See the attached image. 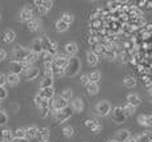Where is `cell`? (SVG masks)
<instances>
[{
  "mask_svg": "<svg viewBox=\"0 0 152 142\" xmlns=\"http://www.w3.org/2000/svg\"><path fill=\"white\" fill-rule=\"evenodd\" d=\"M7 89H5L4 87H0V100H4L7 98Z\"/></svg>",
  "mask_w": 152,
  "mask_h": 142,
  "instance_id": "cell-44",
  "label": "cell"
},
{
  "mask_svg": "<svg viewBox=\"0 0 152 142\" xmlns=\"http://www.w3.org/2000/svg\"><path fill=\"white\" fill-rule=\"evenodd\" d=\"M107 142H116V141H115V140H109Z\"/></svg>",
  "mask_w": 152,
  "mask_h": 142,
  "instance_id": "cell-56",
  "label": "cell"
},
{
  "mask_svg": "<svg viewBox=\"0 0 152 142\" xmlns=\"http://www.w3.org/2000/svg\"><path fill=\"white\" fill-rule=\"evenodd\" d=\"M4 41L7 44H11V43H13L15 41V39H16V33L12 31V29H7V31L4 32Z\"/></svg>",
  "mask_w": 152,
  "mask_h": 142,
  "instance_id": "cell-22",
  "label": "cell"
},
{
  "mask_svg": "<svg viewBox=\"0 0 152 142\" xmlns=\"http://www.w3.org/2000/svg\"><path fill=\"white\" fill-rule=\"evenodd\" d=\"M25 132H27V138L39 137V128L37 126H29L28 129H25Z\"/></svg>",
  "mask_w": 152,
  "mask_h": 142,
  "instance_id": "cell-23",
  "label": "cell"
},
{
  "mask_svg": "<svg viewBox=\"0 0 152 142\" xmlns=\"http://www.w3.org/2000/svg\"><path fill=\"white\" fill-rule=\"evenodd\" d=\"M41 45H42V52H48L49 48H50V45H52V41L45 36L41 39Z\"/></svg>",
  "mask_w": 152,
  "mask_h": 142,
  "instance_id": "cell-32",
  "label": "cell"
},
{
  "mask_svg": "<svg viewBox=\"0 0 152 142\" xmlns=\"http://www.w3.org/2000/svg\"><path fill=\"white\" fill-rule=\"evenodd\" d=\"M123 110H124L126 117L134 116V113H135V108H134V106H131V105H128V104H126V105L123 106Z\"/></svg>",
  "mask_w": 152,
  "mask_h": 142,
  "instance_id": "cell-35",
  "label": "cell"
},
{
  "mask_svg": "<svg viewBox=\"0 0 152 142\" xmlns=\"http://www.w3.org/2000/svg\"><path fill=\"white\" fill-rule=\"evenodd\" d=\"M1 138L4 142H12L13 141V132L10 129H3L1 130Z\"/></svg>",
  "mask_w": 152,
  "mask_h": 142,
  "instance_id": "cell-19",
  "label": "cell"
},
{
  "mask_svg": "<svg viewBox=\"0 0 152 142\" xmlns=\"http://www.w3.org/2000/svg\"><path fill=\"white\" fill-rule=\"evenodd\" d=\"M40 96L42 97L44 100H46V101H50L52 98L54 97V89L53 88H46V89H40Z\"/></svg>",
  "mask_w": 152,
  "mask_h": 142,
  "instance_id": "cell-12",
  "label": "cell"
},
{
  "mask_svg": "<svg viewBox=\"0 0 152 142\" xmlns=\"http://www.w3.org/2000/svg\"><path fill=\"white\" fill-rule=\"evenodd\" d=\"M41 5L45 8V10L49 11L52 8V5H53V1H50V0H49V1L48 0H41Z\"/></svg>",
  "mask_w": 152,
  "mask_h": 142,
  "instance_id": "cell-41",
  "label": "cell"
},
{
  "mask_svg": "<svg viewBox=\"0 0 152 142\" xmlns=\"http://www.w3.org/2000/svg\"><path fill=\"white\" fill-rule=\"evenodd\" d=\"M7 121H8L7 113H5V112H1V110H0V126L5 125V124H7Z\"/></svg>",
  "mask_w": 152,
  "mask_h": 142,
  "instance_id": "cell-39",
  "label": "cell"
},
{
  "mask_svg": "<svg viewBox=\"0 0 152 142\" xmlns=\"http://www.w3.org/2000/svg\"><path fill=\"white\" fill-rule=\"evenodd\" d=\"M77 52H78V47L75 43H68L65 45V56L66 57H69V58L75 57Z\"/></svg>",
  "mask_w": 152,
  "mask_h": 142,
  "instance_id": "cell-8",
  "label": "cell"
},
{
  "mask_svg": "<svg viewBox=\"0 0 152 142\" xmlns=\"http://www.w3.org/2000/svg\"><path fill=\"white\" fill-rule=\"evenodd\" d=\"M95 112H97L98 116H102V117L109 116V114L111 113V105H110V102H107V101L98 102L97 106H95Z\"/></svg>",
  "mask_w": 152,
  "mask_h": 142,
  "instance_id": "cell-4",
  "label": "cell"
},
{
  "mask_svg": "<svg viewBox=\"0 0 152 142\" xmlns=\"http://www.w3.org/2000/svg\"><path fill=\"white\" fill-rule=\"evenodd\" d=\"M40 142H49V141H40Z\"/></svg>",
  "mask_w": 152,
  "mask_h": 142,
  "instance_id": "cell-57",
  "label": "cell"
},
{
  "mask_svg": "<svg viewBox=\"0 0 152 142\" xmlns=\"http://www.w3.org/2000/svg\"><path fill=\"white\" fill-rule=\"evenodd\" d=\"M44 68H45V70L52 69V68H53V61H45V63H44Z\"/></svg>",
  "mask_w": 152,
  "mask_h": 142,
  "instance_id": "cell-48",
  "label": "cell"
},
{
  "mask_svg": "<svg viewBox=\"0 0 152 142\" xmlns=\"http://www.w3.org/2000/svg\"><path fill=\"white\" fill-rule=\"evenodd\" d=\"M111 117H113V121L116 124H122L126 121V114H124V110L122 106H115L111 112Z\"/></svg>",
  "mask_w": 152,
  "mask_h": 142,
  "instance_id": "cell-3",
  "label": "cell"
},
{
  "mask_svg": "<svg viewBox=\"0 0 152 142\" xmlns=\"http://www.w3.org/2000/svg\"><path fill=\"white\" fill-rule=\"evenodd\" d=\"M103 56H104V58H107V60H115L116 58V52L115 51H104Z\"/></svg>",
  "mask_w": 152,
  "mask_h": 142,
  "instance_id": "cell-36",
  "label": "cell"
},
{
  "mask_svg": "<svg viewBox=\"0 0 152 142\" xmlns=\"http://www.w3.org/2000/svg\"><path fill=\"white\" fill-rule=\"evenodd\" d=\"M29 67L25 65V63H23V61H12L11 63V69H12V73L15 75H20V73L25 72V69H28Z\"/></svg>",
  "mask_w": 152,
  "mask_h": 142,
  "instance_id": "cell-5",
  "label": "cell"
},
{
  "mask_svg": "<svg viewBox=\"0 0 152 142\" xmlns=\"http://www.w3.org/2000/svg\"><path fill=\"white\" fill-rule=\"evenodd\" d=\"M56 29H57V32H65L69 29V25L65 24L64 21H61V20H58V21L56 23Z\"/></svg>",
  "mask_w": 152,
  "mask_h": 142,
  "instance_id": "cell-33",
  "label": "cell"
},
{
  "mask_svg": "<svg viewBox=\"0 0 152 142\" xmlns=\"http://www.w3.org/2000/svg\"><path fill=\"white\" fill-rule=\"evenodd\" d=\"M143 134H144L145 137L148 138V141L152 142V132H144V133H143Z\"/></svg>",
  "mask_w": 152,
  "mask_h": 142,
  "instance_id": "cell-51",
  "label": "cell"
},
{
  "mask_svg": "<svg viewBox=\"0 0 152 142\" xmlns=\"http://www.w3.org/2000/svg\"><path fill=\"white\" fill-rule=\"evenodd\" d=\"M50 112H52V114H53V117L56 118V121L60 122V124H62V122H65L68 118H70V116H72V113H73V109L68 106V108L62 109V110H54V109H50Z\"/></svg>",
  "mask_w": 152,
  "mask_h": 142,
  "instance_id": "cell-2",
  "label": "cell"
},
{
  "mask_svg": "<svg viewBox=\"0 0 152 142\" xmlns=\"http://www.w3.org/2000/svg\"><path fill=\"white\" fill-rule=\"evenodd\" d=\"M5 84H7V77H5V75L0 73V87H4Z\"/></svg>",
  "mask_w": 152,
  "mask_h": 142,
  "instance_id": "cell-47",
  "label": "cell"
},
{
  "mask_svg": "<svg viewBox=\"0 0 152 142\" xmlns=\"http://www.w3.org/2000/svg\"><path fill=\"white\" fill-rule=\"evenodd\" d=\"M61 21H64L65 24H68V25H70L73 21H74V16H73L72 13H68V12H65L61 16Z\"/></svg>",
  "mask_w": 152,
  "mask_h": 142,
  "instance_id": "cell-29",
  "label": "cell"
},
{
  "mask_svg": "<svg viewBox=\"0 0 152 142\" xmlns=\"http://www.w3.org/2000/svg\"><path fill=\"white\" fill-rule=\"evenodd\" d=\"M40 27H41V21H40L39 19H34V17H33L31 21H28V29H29V31H32V32L39 31Z\"/></svg>",
  "mask_w": 152,
  "mask_h": 142,
  "instance_id": "cell-21",
  "label": "cell"
},
{
  "mask_svg": "<svg viewBox=\"0 0 152 142\" xmlns=\"http://www.w3.org/2000/svg\"><path fill=\"white\" fill-rule=\"evenodd\" d=\"M39 109H40V117H41V118H45V117L49 114V112H50V108H49V101L44 100L42 104L39 106Z\"/></svg>",
  "mask_w": 152,
  "mask_h": 142,
  "instance_id": "cell-14",
  "label": "cell"
},
{
  "mask_svg": "<svg viewBox=\"0 0 152 142\" xmlns=\"http://www.w3.org/2000/svg\"><path fill=\"white\" fill-rule=\"evenodd\" d=\"M62 134H64V137H66V138H72L73 135H74V129H73L72 126H65V128L62 129Z\"/></svg>",
  "mask_w": 152,
  "mask_h": 142,
  "instance_id": "cell-34",
  "label": "cell"
},
{
  "mask_svg": "<svg viewBox=\"0 0 152 142\" xmlns=\"http://www.w3.org/2000/svg\"><path fill=\"white\" fill-rule=\"evenodd\" d=\"M142 102V100H140V97L138 94H128L127 96V104L131 106H134V108H136V106L139 105V104Z\"/></svg>",
  "mask_w": 152,
  "mask_h": 142,
  "instance_id": "cell-15",
  "label": "cell"
},
{
  "mask_svg": "<svg viewBox=\"0 0 152 142\" xmlns=\"http://www.w3.org/2000/svg\"><path fill=\"white\" fill-rule=\"evenodd\" d=\"M5 77H7V84L11 85V87L17 85V84H19V81H20V76L19 75H15V73H12V72H11L10 75H7Z\"/></svg>",
  "mask_w": 152,
  "mask_h": 142,
  "instance_id": "cell-18",
  "label": "cell"
},
{
  "mask_svg": "<svg viewBox=\"0 0 152 142\" xmlns=\"http://www.w3.org/2000/svg\"><path fill=\"white\" fill-rule=\"evenodd\" d=\"M127 142H136V138L134 137V138H130V140H128Z\"/></svg>",
  "mask_w": 152,
  "mask_h": 142,
  "instance_id": "cell-55",
  "label": "cell"
},
{
  "mask_svg": "<svg viewBox=\"0 0 152 142\" xmlns=\"http://www.w3.org/2000/svg\"><path fill=\"white\" fill-rule=\"evenodd\" d=\"M86 58H87V63L90 65H93V67H95L98 63H99V56H97L94 52L89 51L86 53Z\"/></svg>",
  "mask_w": 152,
  "mask_h": 142,
  "instance_id": "cell-16",
  "label": "cell"
},
{
  "mask_svg": "<svg viewBox=\"0 0 152 142\" xmlns=\"http://www.w3.org/2000/svg\"><path fill=\"white\" fill-rule=\"evenodd\" d=\"M87 76H89V81L93 82V84H98V82L101 81V73L97 72V70H95V72H91Z\"/></svg>",
  "mask_w": 152,
  "mask_h": 142,
  "instance_id": "cell-26",
  "label": "cell"
},
{
  "mask_svg": "<svg viewBox=\"0 0 152 142\" xmlns=\"http://www.w3.org/2000/svg\"><path fill=\"white\" fill-rule=\"evenodd\" d=\"M85 125H86L89 129H91L94 133H97V134H98V133L102 130V125H101V122H98L97 120H87L86 122H85Z\"/></svg>",
  "mask_w": 152,
  "mask_h": 142,
  "instance_id": "cell-11",
  "label": "cell"
},
{
  "mask_svg": "<svg viewBox=\"0 0 152 142\" xmlns=\"http://www.w3.org/2000/svg\"><path fill=\"white\" fill-rule=\"evenodd\" d=\"M53 78H49V77H44L41 84H40V89H46V88H53Z\"/></svg>",
  "mask_w": 152,
  "mask_h": 142,
  "instance_id": "cell-24",
  "label": "cell"
},
{
  "mask_svg": "<svg viewBox=\"0 0 152 142\" xmlns=\"http://www.w3.org/2000/svg\"><path fill=\"white\" fill-rule=\"evenodd\" d=\"M31 52L32 53H36V55H40L42 53V45H41V39H36L32 41V45H31Z\"/></svg>",
  "mask_w": 152,
  "mask_h": 142,
  "instance_id": "cell-13",
  "label": "cell"
},
{
  "mask_svg": "<svg viewBox=\"0 0 152 142\" xmlns=\"http://www.w3.org/2000/svg\"><path fill=\"white\" fill-rule=\"evenodd\" d=\"M138 122H139V125H142V126H147V116H144V114L139 116L138 117Z\"/></svg>",
  "mask_w": 152,
  "mask_h": 142,
  "instance_id": "cell-40",
  "label": "cell"
},
{
  "mask_svg": "<svg viewBox=\"0 0 152 142\" xmlns=\"http://www.w3.org/2000/svg\"><path fill=\"white\" fill-rule=\"evenodd\" d=\"M86 89H87V93H89L90 96H95V94H98V92H99V87H98V84L90 82V84L86 87Z\"/></svg>",
  "mask_w": 152,
  "mask_h": 142,
  "instance_id": "cell-25",
  "label": "cell"
},
{
  "mask_svg": "<svg viewBox=\"0 0 152 142\" xmlns=\"http://www.w3.org/2000/svg\"><path fill=\"white\" fill-rule=\"evenodd\" d=\"M80 69H81V61L77 57H72L69 58V64L65 68V75L69 76V77H73V76H75L80 72Z\"/></svg>",
  "mask_w": 152,
  "mask_h": 142,
  "instance_id": "cell-1",
  "label": "cell"
},
{
  "mask_svg": "<svg viewBox=\"0 0 152 142\" xmlns=\"http://www.w3.org/2000/svg\"><path fill=\"white\" fill-rule=\"evenodd\" d=\"M89 44L90 45H97V44H99V39L98 37H95V36H90V39H89Z\"/></svg>",
  "mask_w": 152,
  "mask_h": 142,
  "instance_id": "cell-43",
  "label": "cell"
},
{
  "mask_svg": "<svg viewBox=\"0 0 152 142\" xmlns=\"http://www.w3.org/2000/svg\"><path fill=\"white\" fill-rule=\"evenodd\" d=\"M81 84L85 85V87H87V85L90 84V81H89V76H87V75H83L82 77H81Z\"/></svg>",
  "mask_w": 152,
  "mask_h": 142,
  "instance_id": "cell-45",
  "label": "cell"
},
{
  "mask_svg": "<svg viewBox=\"0 0 152 142\" xmlns=\"http://www.w3.org/2000/svg\"><path fill=\"white\" fill-rule=\"evenodd\" d=\"M136 138V142H150L148 141V138L145 137L144 134H140V135H138V137H135Z\"/></svg>",
  "mask_w": 152,
  "mask_h": 142,
  "instance_id": "cell-46",
  "label": "cell"
},
{
  "mask_svg": "<svg viewBox=\"0 0 152 142\" xmlns=\"http://www.w3.org/2000/svg\"><path fill=\"white\" fill-rule=\"evenodd\" d=\"M148 100H150V101H152V89L148 92Z\"/></svg>",
  "mask_w": 152,
  "mask_h": 142,
  "instance_id": "cell-54",
  "label": "cell"
},
{
  "mask_svg": "<svg viewBox=\"0 0 152 142\" xmlns=\"http://www.w3.org/2000/svg\"><path fill=\"white\" fill-rule=\"evenodd\" d=\"M24 75H25V78L31 81V80H34L36 77H39L40 70H39V68H36V67H29L28 69H25Z\"/></svg>",
  "mask_w": 152,
  "mask_h": 142,
  "instance_id": "cell-10",
  "label": "cell"
},
{
  "mask_svg": "<svg viewBox=\"0 0 152 142\" xmlns=\"http://www.w3.org/2000/svg\"><path fill=\"white\" fill-rule=\"evenodd\" d=\"M49 129L48 128H41L39 129V135L41 138V141H49Z\"/></svg>",
  "mask_w": 152,
  "mask_h": 142,
  "instance_id": "cell-28",
  "label": "cell"
},
{
  "mask_svg": "<svg viewBox=\"0 0 152 142\" xmlns=\"http://www.w3.org/2000/svg\"><path fill=\"white\" fill-rule=\"evenodd\" d=\"M123 84H124V87H127V88H134V87H136V80L134 77H131V76H127V77L123 80Z\"/></svg>",
  "mask_w": 152,
  "mask_h": 142,
  "instance_id": "cell-30",
  "label": "cell"
},
{
  "mask_svg": "<svg viewBox=\"0 0 152 142\" xmlns=\"http://www.w3.org/2000/svg\"><path fill=\"white\" fill-rule=\"evenodd\" d=\"M13 137L15 138H27V132L24 128H19L13 132Z\"/></svg>",
  "mask_w": 152,
  "mask_h": 142,
  "instance_id": "cell-31",
  "label": "cell"
},
{
  "mask_svg": "<svg viewBox=\"0 0 152 142\" xmlns=\"http://www.w3.org/2000/svg\"><path fill=\"white\" fill-rule=\"evenodd\" d=\"M52 73H53V78H54V77H61V76L65 75V69H62V68H58L57 65L53 64V68H52Z\"/></svg>",
  "mask_w": 152,
  "mask_h": 142,
  "instance_id": "cell-27",
  "label": "cell"
},
{
  "mask_svg": "<svg viewBox=\"0 0 152 142\" xmlns=\"http://www.w3.org/2000/svg\"><path fill=\"white\" fill-rule=\"evenodd\" d=\"M37 11H39V13H41V15H44V13L48 12V10H45V8H44L42 5H37Z\"/></svg>",
  "mask_w": 152,
  "mask_h": 142,
  "instance_id": "cell-50",
  "label": "cell"
},
{
  "mask_svg": "<svg viewBox=\"0 0 152 142\" xmlns=\"http://www.w3.org/2000/svg\"><path fill=\"white\" fill-rule=\"evenodd\" d=\"M91 52H94L97 56H99V55H103L104 48L101 45V44H97V45H94V47H93V51H91Z\"/></svg>",
  "mask_w": 152,
  "mask_h": 142,
  "instance_id": "cell-38",
  "label": "cell"
},
{
  "mask_svg": "<svg viewBox=\"0 0 152 142\" xmlns=\"http://www.w3.org/2000/svg\"><path fill=\"white\" fill-rule=\"evenodd\" d=\"M130 138H131V133L127 129H122L116 132V135H115L116 142H127Z\"/></svg>",
  "mask_w": 152,
  "mask_h": 142,
  "instance_id": "cell-9",
  "label": "cell"
},
{
  "mask_svg": "<svg viewBox=\"0 0 152 142\" xmlns=\"http://www.w3.org/2000/svg\"><path fill=\"white\" fill-rule=\"evenodd\" d=\"M28 53H29L28 49H25V48H23V47L19 45V47H16V48H15L13 56H15V58H16V61H24L25 58H27Z\"/></svg>",
  "mask_w": 152,
  "mask_h": 142,
  "instance_id": "cell-6",
  "label": "cell"
},
{
  "mask_svg": "<svg viewBox=\"0 0 152 142\" xmlns=\"http://www.w3.org/2000/svg\"><path fill=\"white\" fill-rule=\"evenodd\" d=\"M42 101H44V98L40 96V94H36V96H34V105L36 106H40L42 104Z\"/></svg>",
  "mask_w": 152,
  "mask_h": 142,
  "instance_id": "cell-42",
  "label": "cell"
},
{
  "mask_svg": "<svg viewBox=\"0 0 152 142\" xmlns=\"http://www.w3.org/2000/svg\"><path fill=\"white\" fill-rule=\"evenodd\" d=\"M12 142H29L28 138H13Z\"/></svg>",
  "mask_w": 152,
  "mask_h": 142,
  "instance_id": "cell-52",
  "label": "cell"
},
{
  "mask_svg": "<svg viewBox=\"0 0 152 142\" xmlns=\"http://www.w3.org/2000/svg\"><path fill=\"white\" fill-rule=\"evenodd\" d=\"M37 60H39V55H36V53H32L31 51H29L27 58H25L23 63H25V65H27V67H32V65L36 63Z\"/></svg>",
  "mask_w": 152,
  "mask_h": 142,
  "instance_id": "cell-17",
  "label": "cell"
},
{
  "mask_svg": "<svg viewBox=\"0 0 152 142\" xmlns=\"http://www.w3.org/2000/svg\"><path fill=\"white\" fill-rule=\"evenodd\" d=\"M147 126H152V114L147 116Z\"/></svg>",
  "mask_w": 152,
  "mask_h": 142,
  "instance_id": "cell-53",
  "label": "cell"
},
{
  "mask_svg": "<svg viewBox=\"0 0 152 142\" xmlns=\"http://www.w3.org/2000/svg\"><path fill=\"white\" fill-rule=\"evenodd\" d=\"M5 58H7V52H5L4 49H1V48H0V61L5 60Z\"/></svg>",
  "mask_w": 152,
  "mask_h": 142,
  "instance_id": "cell-49",
  "label": "cell"
},
{
  "mask_svg": "<svg viewBox=\"0 0 152 142\" xmlns=\"http://www.w3.org/2000/svg\"><path fill=\"white\" fill-rule=\"evenodd\" d=\"M72 109L74 112H82L83 110V101L81 98H74L72 101Z\"/></svg>",
  "mask_w": 152,
  "mask_h": 142,
  "instance_id": "cell-20",
  "label": "cell"
},
{
  "mask_svg": "<svg viewBox=\"0 0 152 142\" xmlns=\"http://www.w3.org/2000/svg\"><path fill=\"white\" fill-rule=\"evenodd\" d=\"M33 19V12H32L31 8H23L21 11H20L19 13V20L20 21H31V20Z\"/></svg>",
  "mask_w": 152,
  "mask_h": 142,
  "instance_id": "cell-7",
  "label": "cell"
},
{
  "mask_svg": "<svg viewBox=\"0 0 152 142\" xmlns=\"http://www.w3.org/2000/svg\"><path fill=\"white\" fill-rule=\"evenodd\" d=\"M61 97H62L65 101H70V100H72V97H73L72 90H70V89H65L62 92V94H61Z\"/></svg>",
  "mask_w": 152,
  "mask_h": 142,
  "instance_id": "cell-37",
  "label": "cell"
}]
</instances>
